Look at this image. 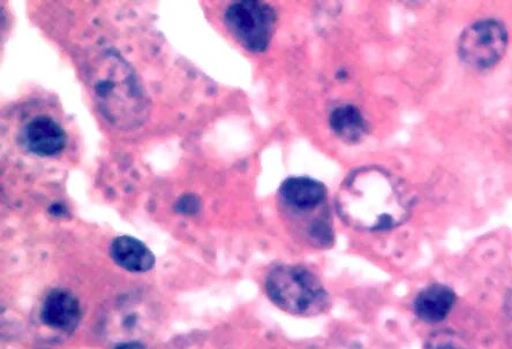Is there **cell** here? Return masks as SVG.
<instances>
[{
    "label": "cell",
    "mask_w": 512,
    "mask_h": 349,
    "mask_svg": "<svg viewBox=\"0 0 512 349\" xmlns=\"http://www.w3.org/2000/svg\"><path fill=\"white\" fill-rule=\"evenodd\" d=\"M410 208L401 181L378 166L352 171L336 195L338 215L358 231L393 230L408 219Z\"/></svg>",
    "instance_id": "1"
},
{
    "label": "cell",
    "mask_w": 512,
    "mask_h": 349,
    "mask_svg": "<svg viewBox=\"0 0 512 349\" xmlns=\"http://www.w3.org/2000/svg\"><path fill=\"white\" fill-rule=\"evenodd\" d=\"M88 85L97 109L118 130H137L146 123V90L134 68L116 50L97 55L89 67Z\"/></svg>",
    "instance_id": "2"
},
{
    "label": "cell",
    "mask_w": 512,
    "mask_h": 349,
    "mask_svg": "<svg viewBox=\"0 0 512 349\" xmlns=\"http://www.w3.org/2000/svg\"><path fill=\"white\" fill-rule=\"evenodd\" d=\"M278 204L286 222L308 245H333L334 229L328 206L327 188L308 177L286 179L278 191Z\"/></svg>",
    "instance_id": "3"
},
{
    "label": "cell",
    "mask_w": 512,
    "mask_h": 349,
    "mask_svg": "<svg viewBox=\"0 0 512 349\" xmlns=\"http://www.w3.org/2000/svg\"><path fill=\"white\" fill-rule=\"evenodd\" d=\"M266 291L271 301L286 313L314 316L328 307V294L318 277L299 265H280L269 272Z\"/></svg>",
    "instance_id": "4"
},
{
    "label": "cell",
    "mask_w": 512,
    "mask_h": 349,
    "mask_svg": "<svg viewBox=\"0 0 512 349\" xmlns=\"http://www.w3.org/2000/svg\"><path fill=\"white\" fill-rule=\"evenodd\" d=\"M224 22L243 48L262 53L268 49L275 34L277 12L261 0H238L228 6Z\"/></svg>",
    "instance_id": "5"
},
{
    "label": "cell",
    "mask_w": 512,
    "mask_h": 349,
    "mask_svg": "<svg viewBox=\"0 0 512 349\" xmlns=\"http://www.w3.org/2000/svg\"><path fill=\"white\" fill-rule=\"evenodd\" d=\"M155 322L156 310L152 302L140 294H126L105 311L102 331L118 344L132 343L147 335Z\"/></svg>",
    "instance_id": "6"
},
{
    "label": "cell",
    "mask_w": 512,
    "mask_h": 349,
    "mask_svg": "<svg viewBox=\"0 0 512 349\" xmlns=\"http://www.w3.org/2000/svg\"><path fill=\"white\" fill-rule=\"evenodd\" d=\"M507 45L506 27L499 21L488 19L464 30L459 39L458 53L465 64L483 71L500 62Z\"/></svg>",
    "instance_id": "7"
},
{
    "label": "cell",
    "mask_w": 512,
    "mask_h": 349,
    "mask_svg": "<svg viewBox=\"0 0 512 349\" xmlns=\"http://www.w3.org/2000/svg\"><path fill=\"white\" fill-rule=\"evenodd\" d=\"M25 147L37 156H55L66 146V134L54 119L39 116L30 120L22 131Z\"/></svg>",
    "instance_id": "8"
},
{
    "label": "cell",
    "mask_w": 512,
    "mask_h": 349,
    "mask_svg": "<svg viewBox=\"0 0 512 349\" xmlns=\"http://www.w3.org/2000/svg\"><path fill=\"white\" fill-rule=\"evenodd\" d=\"M80 316V303L70 292L52 291L42 303L41 320L50 329L72 332L77 329Z\"/></svg>",
    "instance_id": "9"
},
{
    "label": "cell",
    "mask_w": 512,
    "mask_h": 349,
    "mask_svg": "<svg viewBox=\"0 0 512 349\" xmlns=\"http://www.w3.org/2000/svg\"><path fill=\"white\" fill-rule=\"evenodd\" d=\"M456 303V294L450 287L433 284L424 288L414 300V313L426 323L446 320Z\"/></svg>",
    "instance_id": "10"
},
{
    "label": "cell",
    "mask_w": 512,
    "mask_h": 349,
    "mask_svg": "<svg viewBox=\"0 0 512 349\" xmlns=\"http://www.w3.org/2000/svg\"><path fill=\"white\" fill-rule=\"evenodd\" d=\"M110 255L112 260L130 272H147L155 265V256L149 248L130 235H122L111 242Z\"/></svg>",
    "instance_id": "11"
},
{
    "label": "cell",
    "mask_w": 512,
    "mask_h": 349,
    "mask_svg": "<svg viewBox=\"0 0 512 349\" xmlns=\"http://www.w3.org/2000/svg\"><path fill=\"white\" fill-rule=\"evenodd\" d=\"M331 131L348 144L363 141L368 133V123L357 106L344 104L337 106L329 116Z\"/></svg>",
    "instance_id": "12"
},
{
    "label": "cell",
    "mask_w": 512,
    "mask_h": 349,
    "mask_svg": "<svg viewBox=\"0 0 512 349\" xmlns=\"http://www.w3.org/2000/svg\"><path fill=\"white\" fill-rule=\"evenodd\" d=\"M424 349H473L458 333L442 330L426 341Z\"/></svg>",
    "instance_id": "13"
},
{
    "label": "cell",
    "mask_w": 512,
    "mask_h": 349,
    "mask_svg": "<svg viewBox=\"0 0 512 349\" xmlns=\"http://www.w3.org/2000/svg\"><path fill=\"white\" fill-rule=\"evenodd\" d=\"M176 209L185 215H194L200 209V201L197 196L186 195L177 203Z\"/></svg>",
    "instance_id": "14"
},
{
    "label": "cell",
    "mask_w": 512,
    "mask_h": 349,
    "mask_svg": "<svg viewBox=\"0 0 512 349\" xmlns=\"http://www.w3.org/2000/svg\"><path fill=\"white\" fill-rule=\"evenodd\" d=\"M503 329L508 344L512 348V299L508 301L506 307H504Z\"/></svg>",
    "instance_id": "15"
},
{
    "label": "cell",
    "mask_w": 512,
    "mask_h": 349,
    "mask_svg": "<svg viewBox=\"0 0 512 349\" xmlns=\"http://www.w3.org/2000/svg\"><path fill=\"white\" fill-rule=\"evenodd\" d=\"M115 349H146V347L140 341H132V343L118 344Z\"/></svg>",
    "instance_id": "16"
}]
</instances>
